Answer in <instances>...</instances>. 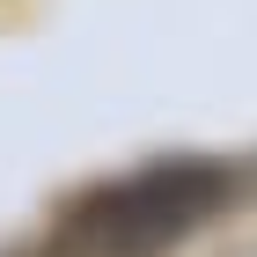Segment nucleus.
<instances>
[{
    "label": "nucleus",
    "instance_id": "f257e3e1",
    "mask_svg": "<svg viewBox=\"0 0 257 257\" xmlns=\"http://www.w3.org/2000/svg\"><path fill=\"white\" fill-rule=\"evenodd\" d=\"M206 206H213L206 177H147L133 191H103L88 206V220H81V235L96 242L103 257H140L155 242H169L184 220H198Z\"/></svg>",
    "mask_w": 257,
    "mask_h": 257
}]
</instances>
